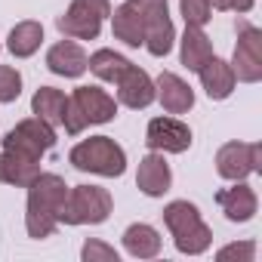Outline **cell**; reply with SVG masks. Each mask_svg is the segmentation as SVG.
Listing matches in <instances>:
<instances>
[{"label": "cell", "mask_w": 262, "mask_h": 262, "mask_svg": "<svg viewBox=\"0 0 262 262\" xmlns=\"http://www.w3.org/2000/svg\"><path fill=\"white\" fill-rule=\"evenodd\" d=\"M136 185L142 194L148 198H164L173 185V170L170 164L164 161L161 151H148L142 161H139V170H136Z\"/></svg>", "instance_id": "16"}, {"label": "cell", "mask_w": 262, "mask_h": 262, "mask_svg": "<svg viewBox=\"0 0 262 262\" xmlns=\"http://www.w3.org/2000/svg\"><path fill=\"white\" fill-rule=\"evenodd\" d=\"M207 4H210L213 10H219V13H225V10H231V7H228V0H207Z\"/></svg>", "instance_id": "30"}, {"label": "cell", "mask_w": 262, "mask_h": 262, "mask_svg": "<svg viewBox=\"0 0 262 262\" xmlns=\"http://www.w3.org/2000/svg\"><path fill=\"white\" fill-rule=\"evenodd\" d=\"M117 117V99L102 86H77L68 96L62 126L68 136H80L93 123H111Z\"/></svg>", "instance_id": "2"}, {"label": "cell", "mask_w": 262, "mask_h": 262, "mask_svg": "<svg viewBox=\"0 0 262 262\" xmlns=\"http://www.w3.org/2000/svg\"><path fill=\"white\" fill-rule=\"evenodd\" d=\"M228 7L234 10V13H241V16H247L253 7H256V0H228Z\"/></svg>", "instance_id": "29"}, {"label": "cell", "mask_w": 262, "mask_h": 262, "mask_svg": "<svg viewBox=\"0 0 262 262\" xmlns=\"http://www.w3.org/2000/svg\"><path fill=\"white\" fill-rule=\"evenodd\" d=\"M179 13H182L185 25H194V28H204L213 19V7L207 0H179Z\"/></svg>", "instance_id": "26"}, {"label": "cell", "mask_w": 262, "mask_h": 262, "mask_svg": "<svg viewBox=\"0 0 262 262\" xmlns=\"http://www.w3.org/2000/svg\"><path fill=\"white\" fill-rule=\"evenodd\" d=\"M108 16L111 0H71L68 10L56 19V28L62 31V37L71 40H96Z\"/></svg>", "instance_id": "6"}, {"label": "cell", "mask_w": 262, "mask_h": 262, "mask_svg": "<svg viewBox=\"0 0 262 262\" xmlns=\"http://www.w3.org/2000/svg\"><path fill=\"white\" fill-rule=\"evenodd\" d=\"M53 145H56V126H50L40 117L19 120L10 133L4 136V151H13L19 158L37 161V164H40V158L47 151H53Z\"/></svg>", "instance_id": "7"}, {"label": "cell", "mask_w": 262, "mask_h": 262, "mask_svg": "<svg viewBox=\"0 0 262 262\" xmlns=\"http://www.w3.org/2000/svg\"><path fill=\"white\" fill-rule=\"evenodd\" d=\"M68 188L71 185L59 173H37L31 179L28 201H25V231H28V237L43 241L59 228Z\"/></svg>", "instance_id": "1"}, {"label": "cell", "mask_w": 262, "mask_h": 262, "mask_svg": "<svg viewBox=\"0 0 262 262\" xmlns=\"http://www.w3.org/2000/svg\"><path fill=\"white\" fill-rule=\"evenodd\" d=\"M198 77H201L204 93H207L213 102H225V99L234 93V86H237V77H234L231 65H228L225 59H219V56H213V59L198 71Z\"/></svg>", "instance_id": "18"}, {"label": "cell", "mask_w": 262, "mask_h": 262, "mask_svg": "<svg viewBox=\"0 0 262 262\" xmlns=\"http://www.w3.org/2000/svg\"><path fill=\"white\" fill-rule=\"evenodd\" d=\"M216 259H219V262H228V259H237V262H253V259H256V244H253V241L228 244V247L216 250Z\"/></svg>", "instance_id": "28"}, {"label": "cell", "mask_w": 262, "mask_h": 262, "mask_svg": "<svg viewBox=\"0 0 262 262\" xmlns=\"http://www.w3.org/2000/svg\"><path fill=\"white\" fill-rule=\"evenodd\" d=\"M37 173H40V164H37V161H28V158H19V155H13V151H4V148H0V185L28 188Z\"/></svg>", "instance_id": "21"}, {"label": "cell", "mask_w": 262, "mask_h": 262, "mask_svg": "<svg viewBox=\"0 0 262 262\" xmlns=\"http://www.w3.org/2000/svg\"><path fill=\"white\" fill-rule=\"evenodd\" d=\"M213 43L210 37L204 34V28H194V25H185V34L179 40V62L188 68V71H201L210 59H213Z\"/></svg>", "instance_id": "19"}, {"label": "cell", "mask_w": 262, "mask_h": 262, "mask_svg": "<svg viewBox=\"0 0 262 262\" xmlns=\"http://www.w3.org/2000/svg\"><path fill=\"white\" fill-rule=\"evenodd\" d=\"M234 28H237V43L228 65L241 83H259L262 80V31L244 19Z\"/></svg>", "instance_id": "8"}, {"label": "cell", "mask_w": 262, "mask_h": 262, "mask_svg": "<svg viewBox=\"0 0 262 262\" xmlns=\"http://www.w3.org/2000/svg\"><path fill=\"white\" fill-rule=\"evenodd\" d=\"M164 225L173 234V244L185 256H201L213 244V228L204 222L201 210L191 201H170L164 207Z\"/></svg>", "instance_id": "3"}, {"label": "cell", "mask_w": 262, "mask_h": 262, "mask_svg": "<svg viewBox=\"0 0 262 262\" xmlns=\"http://www.w3.org/2000/svg\"><path fill=\"white\" fill-rule=\"evenodd\" d=\"M65 105H68V96L62 90H56V86H40L31 96V114L40 117V120H47L50 126H62Z\"/></svg>", "instance_id": "23"}, {"label": "cell", "mask_w": 262, "mask_h": 262, "mask_svg": "<svg viewBox=\"0 0 262 262\" xmlns=\"http://www.w3.org/2000/svg\"><path fill=\"white\" fill-rule=\"evenodd\" d=\"M216 173L228 182H241L253 173H262V145L259 142H225L216 151Z\"/></svg>", "instance_id": "9"}, {"label": "cell", "mask_w": 262, "mask_h": 262, "mask_svg": "<svg viewBox=\"0 0 262 262\" xmlns=\"http://www.w3.org/2000/svg\"><path fill=\"white\" fill-rule=\"evenodd\" d=\"M126 65H129V59L126 56H120V53H114V50H96L90 59H86V71H93L102 83H114L123 71H126Z\"/></svg>", "instance_id": "24"}, {"label": "cell", "mask_w": 262, "mask_h": 262, "mask_svg": "<svg viewBox=\"0 0 262 262\" xmlns=\"http://www.w3.org/2000/svg\"><path fill=\"white\" fill-rule=\"evenodd\" d=\"M191 126L182 123L173 114L164 117H151L145 126V145L148 151H161V155H185L191 148Z\"/></svg>", "instance_id": "10"}, {"label": "cell", "mask_w": 262, "mask_h": 262, "mask_svg": "<svg viewBox=\"0 0 262 262\" xmlns=\"http://www.w3.org/2000/svg\"><path fill=\"white\" fill-rule=\"evenodd\" d=\"M155 99L164 105L167 114H185L194 108V90L173 71H161L155 80Z\"/></svg>", "instance_id": "15"}, {"label": "cell", "mask_w": 262, "mask_h": 262, "mask_svg": "<svg viewBox=\"0 0 262 262\" xmlns=\"http://www.w3.org/2000/svg\"><path fill=\"white\" fill-rule=\"evenodd\" d=\"M68 164L80 173L117 179L126 173V151L111 136H90V139H80L68 151Z\"/></svg>", "instance_id": "4"}, {"label": "cell", "mask_w": 262, "mask_h": 262, "mask_svg": "<svg viewBox=\"0 0 262 262\" xmlns=\"http://www.w3.org/2000/svg\"><path fill=\"white\" fill-rule=\"evenodd\" d=\"M22 96V74L13 65H0V105H10Z\"/></svg>", "instance_id": "25"}, {"label": "cell", "mask_w": 262, "mask_h": 262, "mask_svg": "<svg viewBox=\"0 0 262 262\" xmlns=\"http://www.w3.org/2000/svg\"><path fill=\"white\" fill-rule=\"evenodd\" d=\"M80 259H83V262H117V250L108 247L105 241L90 237V241L83 244V250H80Z\"/></svg>", "instance_id": "27"}, {"label": "cell", "mask_w": 262, "mask_h": 262, "mask_svg": "<svg viewBox=\"0 0 262 262\" xmlns=\"http://www.w3.org/2000/svg\"><path fill=\"white\" fill-rule=\"evenodd\" d=\"M142 10H145V50L155 59H164L173 43H176V28L170 19V4L167 0H142Z\"/></svg>", "instance_id": "11"}, {"label": "cell", "mask_w": 262, "mask_h": 262, "mask_svg": "<svg viewBox=\"0 0 262 262\" xmlns=\"http://www.w3.org/2000/svg\"><path fill=\"white\" fill-rule=\"evenodd\" d=\"M216 204H219V210L225 213L228 222H250L259 210V198H256L253 185H247V179L231 182L228 188H222L216 194Z\"/></svg>", "instance_id": "14"}, {"label": "cell", "mask_w": 262, "mask_h": 262, "mask_svg": "<svg viewBox=\"0 0 262 262\" xmlns=\"http://www.w3.org/2000/svg\"><path fill=\"white\" fill-rule=\"evenodd\" d=\"M86 59H90L86 50L71 37H65L47 50V68L59 77H80L86 71Z\"/></svg>", "instance_id": "17"}, {"label": "cell", "mask_w": 262, "mask_h": 262, "mask_svg": "<svg viewBox=\"0 0 262 262\" xmlns=\"http://www.w3.org/2000/svg\"><path fill=\"white\" fill-rule=\"evenodd\" d=\"M114 210L111 191L102 185H71L59 225H102Z\"/></svg>", "instance_id": "5"}, {"label": "cell", "mask_w": 262, "mask_h": 262, "mask_svg": "<svg viewBox=\"0 0 262 262\" xmlns=\"http://www.w3.org/2000/svg\"><path fill=\"white\" fill-rule=\"evenodd\" d=\"M114 86H117V105H123V108L139 111V108H148L155 102V80H151V74L142 71L133 62H129L126 71L114 80Z\"/></svg>", "instance_id": "12"}, {"label": "cell", "mask_w": 262, "mask_h": 262, "mask_svg": "<svg viewBox=\"0 0 262 262\" xmlns=\"http://www.w3.org/2000/svg\"><path fill=\"white\" fill-rule=\"evenodd\" d=\"M120 241H123V250L133 259H155L161 253V247H164L161 231L155 225H148V222H133L123 231Z\"/></svg>", "instance_id": "20"}, {"label": "cell", "mask_w": 262, "mask_h": 262, "mask_svg": "<svg viewBox=\"0 0 262 262\" xmlns=\"http://www.w3.org/2000/svg\"><path fill=\"white\" fill-rule=\"evenodd\" d=\"M111 31L126 47H142L145 43V10L142 0H123L111 13Z\"/></svg>", "instance_id": "13"}, {"label": "cell", "mask_w": 262, "mask_h": 262, "mask_svg": "<svg viewBox=\"0 0 262 262\" xmlns=\"http://www.w3.org/2000/svg\"><path fill=\"white\" fill-rule=\"evenodd\" d=\"M43 43V25L34 22V19H25L19 25H13L10 37H7V50L16 56V59H31Z\"/></svg>", "instance_id": "22"}]
</instances>
